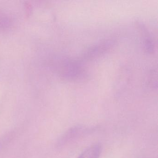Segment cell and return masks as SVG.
<instances>
[{
  "instance_id": "2",
  "label": "cell",
  "mask_w": 158,
  "mask_h": 158,
  "mask_svg": "<svg viewBox=\"0 0 158 158\" xmlns=\"http://www.w3.org/2000/svg\"><path fill=\"white\" fill-rule=\"evenodd\" d=\"M113 40H107L89 48L84 54V59H92L105 52L113 45Z\"/></svg>"
},
{
  "instance_id": "3",
  "label": "cell",
  "mask_w": 158,
  "mask_h": 158,
  "mask_svg": "<svg viewBox=\"0 0 158 158\" xmlns=\"http://www.w3.org/2000/svg\"><path fill=\"white\" fill-rule=\"evenodd\" d=\"M86 132V129L82 127H76L71 128L60 139V144H64L68 141H71L72 139L78 137L80 135L84 134Z\"/></svg>"
},
{
  "instance_id": "1",
  "label": "cell",
  "mask_w": 158,
  "mask_h": 158,
  "mask_svg": "<svg viewBox=\"0 0 158 158\" xmlns=\"http://www.w3.org/2000/svg\"><path fill=\"white\" fill-rule=\"evenodd\" d=\"M54 67L58 73L66 79L76 80L84 75V71L79 64L70 59H58Z\"/></svg>"
},
{
  "instance_id": "4",
  "label": "cell",
  "mask_w": 158,
  "mask_h": 158,
  "mask_svg": "<svg viewBox=\"0 0 158 158\" xmlns=\"http://www.w3.org/2000/svg\"><path fill=\"white\" fill-rule=\"evenodd\" d=\"M102 147L100 144L91 145L86 149L78 158H99L101 154Z\"/></svg>"
}]
</instances>
